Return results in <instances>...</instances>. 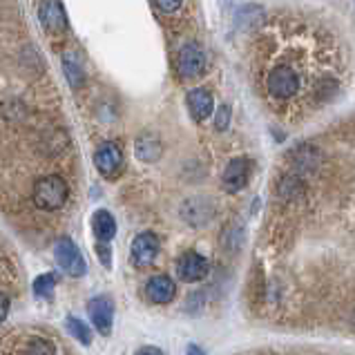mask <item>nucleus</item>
Wrapping results in <instances>:
<instances>
[{"mask_svg":"<svg viewBox=\"0 0 355 355\" xmlns=\"http://www.w3.org/2000/svg\"><path fill=\"white\" fill-rule=\"evenodd\" d=\"M67 195L69 188L65 184V179L58 175L43 177L34 186V204L40 210H58L67 201Z\"/></svg>","mask_w":355,"mask_h":355,"instance_id":"1","label":"nucleus"},{"mask_svg":"<svg viewBox=\"0 0 355 355\" xmlns=\"http://www.w3.org/2000/svg\"><path fill=\"white\" fill-rule=\"evenodd\" d=\"M266 87H268V92L275 96V98L288 101V98H293V96L297 94V89H300V76L295 74V69H291L286 65H279V67H275L268 74Z\"/></svg>","mask_w":355,"mask_h":355,"instance_id":"2","label":"nucleus"},{"mask_svg":"<svg viewBox=\"0 0 355 355\" xmlns=\"http://www.w3.org/2000/svg\"><path fill=\"white\" fill-rule=\"evenodd\" d=\"M56 261L69 277H83L85 275V259L80 255V250L76 248V243L69 237H60L56 243Z\"/></svg>","mask_w":355,"mask_h":355,"instance_id":"3","label":"nucleus"},{"mask_svg":"<svg viewBox=\"0 0 355 355\" xmlns=\"http://www.w3.org/2000/svg\"><path fill=\"white\" fill-rule=\"evenodd\" d=\"M177 69L184 78H197L206 69V54L197 43H188L181 47L177 58Z\"/></svg>","mask_w":355,"mask_h":355,"instance_id":"4","label":"nucleus"},{"mask_svg":"<svg viewBox=\"0 0 355 355\" xmlns=\"http://www.w3.org/2000/svg\"><path fill=\"white\" fill-rule=\"evenodd\" d=\"M159 248L161 243L155 232H141V235H137L135 241H132V261H135V266L139 268L150 266L157 259Z\"/></svg>","mask_w":355,"mask_h":355,"instance_id":"5","label":"nucleus"},{"mask_svg":"<svg viewBox=\"0 0 355 355\" xmlns=\"http://www.w3.org/2000/svg\"><path fill=\"white\" fill-rule=\"evenodd\" d=\"M87 313H89V320L96 327L98 333L107 336L112 331V318H114V304L107 295H98L92 297L87 304Z\"/></svg>","mask_w":355,"mask_h":355,"instance_id":"6","label":"nucleus"},{"mask_svg":"<svg viewBox=\"0 0 355 355\" xmlns=\"http://www.w3.org/2000/svg\"><path fill=\"white\" fill-rule=\"evenodd\" d=\"M177 272L184 282H199L208 275V259L199 252H184L177 261Z\"/></svg>","mask_w":355,"mask_h":355,"instance_id":"7","label":"nucleus"},{"mask_svg":"<svg viewBox=\"0 0 355 355\" xmlns=\"http://www.w3.org/2000/svg\"><path fill=\"white\" fill-rule=\"evenodd\" d=\"M248 177H250V161L246 157H237L224 170V186L228 192H239L248 184Z\"/></svg>","mask_w":355,"mask_h":355,"instance_id":"8","label":"nucleus"},{"mask_svg":"<svg viewBox=\"0 0 355 355\" xmlns=\"http://www.w3.org/2000/svg\"><path fill=\"white\" fill-rule=\"evenodd\" d=\"M38 18H40V23H43V27L47 29V32H52V34L63 32V29L67 27L65 9H63V5H58V3H43V5H40L38 7Z\"/></svg>","mask_w":355,"mask_h":355,"instance_id":"9","label":"nucleus"},{"mask_svg":"<svg viewBox=\"0 0 355 355\" xmlns=\"http://www.w3.org/2000/svg\"><path fill=\"white\" fill-rule=\"evenodd\" d=\"M175 293H177V286L168 275H155V277H150V282L146 284V295L150 302H155V304L172 302Z\"/></svg>","mask_w":355,"mask_h":355,"instance_id":"10","label":"nucleus"},{"mask_svg":"<svg viewBox=\"0 0 355 355\" xmlns=\"http://www.w3.org/2000/svg\"><path fill=\"white\" fill-rule=\"evenodd\" d=\"M188 110H190V116L195 121H206L212 114V110H215L212 94L204 87L192 89V92L188 94Z\"/></svg>","mask_w":355,"mask_h":355,"instance_id":"11","label":"nucleus"},{"mask_svg":"<svg viewBox=\"0 0 355 355\" xmlns=\"http://www.w3.org/2000/svg\"><path fill=\"white\" fill-rule=\"evenodd\" d=\"M121 161H123V155H121V150L114 144L101 146L96 150V155H94V164H96L101 175H105V177L114 175V172L121 168Z\"/></svg>","mask_w":355,"mask_h":355,"instance_id":"12","label":"nucleus"},{"mask_svg":"<svg viewBox=\"0 0 355 355\" xmlns=\"http://www.w3.org/2000/svg\"><path fill=\"white\" fill-rule=\"evenodd\" d=\"M92 230L101 243H107L116 235V221L112 217V212L107 210H96L92 217Z\"/></svg>","mask_w":355,"mask_h":355,"instance_id":"13","label":"nucleus"},{"mask_svg":"<svg viewBox=\"0 0 355 355\" xmlns=\"http://www.w3.org/2000/svg\"><path fill=\"white\" fill-rule=\"evenodd\" d=\"M137 157L141 161H157L161 157V141L157 135H141L137 141Z\"/></svg>","mask_w":355,"mask_h":355,"instance_id":"14","label":"nucleus"},{"mask_svg":"<svg viewBox=\"0 0 355 355\" xmlns=\"http://www.w3.org/2000/svg\"><path fill=\"white\" fill-rule=\"evenodd\" d=\"M63 67H65V74L69 78V83H72L74 87H78L80 83H83V69H80V63L76 60V54L65 52V56H63Z\"/></svg>","mask_w":355,"mask_h":355,"instance_id":"15","label":"nucleus"},{"mask_svg":"<svg viewBox=\"0 0 355 355\" xmlns=\"http://www.w3.org/2000/svg\"><path fill=\"white\" fill-rule=\"evenodd\" d=\"M67 331L72 333V336H74L80 344H85V347H87L89 342H92V333H89V329H87L85 324L80 322L78 318H74V315H69V318H67Z\"/></svg>","mask_w":355,"mask_h":355,"instance_id":"16","label":"nucleus"},{"mask_svg":"<svg viewBox=\"0 0 355 355\" xmlns=\"http://www.w3.org/2000/svg\"><path fill=\"white\" fill-rule=\"evenodd\" d=\"M54 286H56V275H54V272H45V275L36 277L34 293H36L38 297H52Z\"/></svg>","mask_w":355,"mask_h":355,"instance_id":"17","label":"nucleus"},{"mask_svg":"<svg viewBox=\"0 0 355 355\" xmlns=\"http://www.w3.org/2000/svg\"><path fill=\"white\" fill-rule=\"evenodd\" d=\"M29 355H56V349L49 340L36 338L32 344H29Z\"/></svg>","mask_w":355,"mask_h":355,"instance_id":"18","label":"nucleus"},{"mask_svg":"<svg viewBox=\"0 0 355 355\" xmlns=\"http://www.w3.org/2000/svg\"><path fill=\"white\" fill-rule=\"evenodd\" d=\"M230 123V105L226 103H221L219 110H217V116H215V128L221 132V130H226Z\"/></svg>","mask_w":355,"mask_h":355,"instance_id":"19","label":"nucleus"},{"mask_svg":"<svg viewBox=\"0 0 355 355\" xmlns=\"http://www.w3.org/2000/svg\"><path fill=\"white\" fill-rule=\"evenodd\" d=\"M96 250H98L101 261H103V266H105V268H112V252H110V248L105 246V243H98Z\"/></svg>","mask_w":355,"mask_h":355,"instance_id":"20","label":"nucleus"},{"mask_svg":"<svg viewBox=\"0 0 355 355\" xmlns=\"http://www.w3.org/2000/svg\"><path fill=\"white\" fill-rule=\"evenodd\" d=\"M7 313H9V300H7V295L0 293V322L7 318Z\"/></svg>","mask_w":355,"mask_h":355,"instance_id":"21","label":"nucleus"},{"mask_svg":"<svg viewBox=\"0 0 355 355\" xmlns=\"http://www.w3.org/2000/svg\"><path fill=\"white\" fill-rule=\"evenodd\" d=\"M155 7L161 9V12H177L181 3H155Z\"/></svg>","mask_w":355,"mask_h":355,"instance_id":"22","label":"nucleus"},{"mask_svg":"<svg viewBox=\"0 0 355 355\" xmlns=\"http://www.w3.org/2000/svg\"><path fill=\"white\" fill-rule=\"evenodd\" d=\"M137 355H164V351L157 349V347H144Z\"/></svg>","mask_w":355,"mask_h":355,"instance_id":"23","label":"nucleus"},{"mask_svg":"<svg viewBox=\"0 0 355 355\" xmlns=\"http://www.w3.org/2000/svg\"><path fill=\"white\" fill-rule=\"evenodd\" d=\"M186 355H206V353L201 351L199 347H195V344H190V347H188V351H186Z\"/></svg>","mask_w":355,"mask_h":355,"instance_id":"24","label":"nucleus"}]
</instances>
